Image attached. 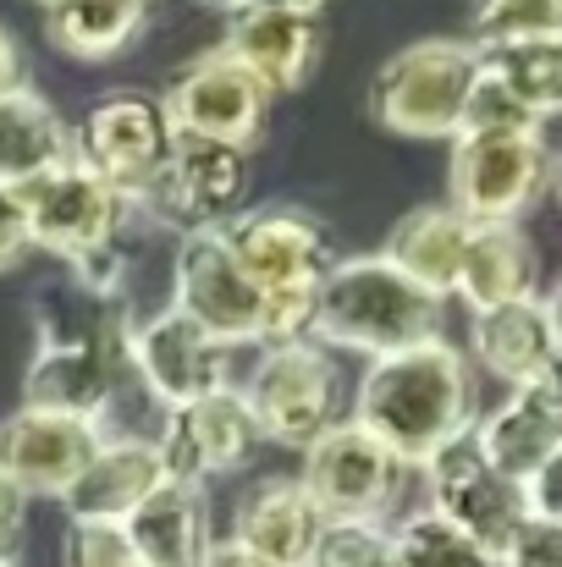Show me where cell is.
<instances>
[{"label":"cell","mask_w":562,"mask_h":567,"mask_svg":"<svg viewBox=\"0 0 562 567\" xmlns=\"http://www.w3.org/2000/svg\"><path fill=\"white\" fill-rule=\"evenodd\" d=\"M524 502H530V513L535 518H552V524H562V446L524 480Z\"/></svg>","instance_id":"36"},{"label":"cell","mask_w":562,"mask_h":567,"mask_svg":"<svg viewBox=\"0 0 562 567\" xmlns=\"http://www.w3.org/2000/svg\"><path fill=\"white\" fill-rule=\"evenodd\" d=\"M480 78V50L469 39H419L380 61L370 78V122L397 138H458L469 89Z\"/></svg>","instance_id":"5"},{"label":"cell","mask_w":562,"mask_h":567,"mask_svg":"<svg viewBox=\"0 0 562 567\" xmlns=\"http://www.w3.org/2000/svg\"><path fill=\"white\" fill-rule=\"evenodd\" d=\"M22 529H28V496L11 480H0V563H17Z\"/></svg>","instance_id":"37"},{"label":"cell","mask_w":562,"mask_h":567,"mask_svg":"<svg viewBox=\"0 0 562 567\" xmlns=\"http://www.w3.org/2000/svg\"><path fill=\"white\" fill-rule=\"evenodd\" d=\"M133 557L144 567H204L215 529H210V507H204V485H177L166 480L127 524H122Z\"/></svg>","instance_id":"24"},{"label":"cell","mask_w":562,"mask_h":567,"mask_svg":"<svg viewBox=\"0 0 562 567\" xmlns=\"http://www.w3.org/2000/svg\"><path fill=\"white\" fill-rule=\"evenodd\" d=\"M474 446L486 452L491 468H502L508 480H530L552 452L562 446V359L535 380L513 385L502 408H491L474 424Z\"/></svg>","instance_id":"18"},{"label":"cell","mask_w":562,"mask_h":567,"mask_svg":"<svg viewBox=\"0 0 562 567\" xmlns=\"http://www.w3.org/2000/svg\"><path fill=\"white\" fill-rule=\"evenodd\" d=\"M172 144H177V133L166 122V105L139 89H116V94L94 100L83 111V122L72 127V155L133 204L150 198L155 177L166 172Z\"/></svg>","instance_id":"8"},{"label":"cell","mask_w":562,"mask_h":567,"mask_svg":"<svg viewBox=\"0 0 562 567\" xmlns=\"http://www.w3.org/2000/svg\"><path fill=\"white\" fill-rule=\"evenodd\" d=\"M166 480L177 485H204L210 474H232L254 457L259 446V424L248 413V396L237 385H221L187 408L166 413V430L155 435Z\"/></svg>","instance_id":"14"},{"label":"cell","mask_w":562,"mask_h":567,"mask_svg":"<svg viewBox=\"0 0 562 567\" xmlns=\"http://www.w3.org/2000/svg\"><path fill=\"white\" fill-rule=\"evenodd\" d=\"M558 198H562V166H558Z\"/></svg>","instance_id":"42"},{"label":"cell","mask_w":562,"mask_h":567,"mask_svg":"<svg viewBox=\"0 0 562 567\" xmlns=\"http://www.w3.org/2000/svg\"><path fill=\"white\" fill-rule=\"evenodd\" d=\"M221 231H226L232 259L243 265V276L259 292L265 348L304 342L315 331L320 287H326L331 265L343 259L331 226L298 204H259V209H237Z\"/></svg>","instance_id":"3"},{"label":"cell","mask_w":562,"mask_h":567,"mask_svg":"<svg viewBox=\"0 0 562 567\" xmlns=\"http://www.w3.org/2000/svg\"><path fill=\"white\" fill-rule=\"evenodd\" d=\"M558 166L546 133H458L447 161V204L469 220H519L552 188Z\"/></svg>","instance_id":"7"},{"label":"cell","mask_w":562,"mask_h":567,"mask_svg":"<svg viewBox=\"0 0 562 567\" xmlns=\"http://www.w3.org/2000/svg\"><path fill=\"white\" fill-rule=\"evenodd\" d=\"M204 567H270V563H259L254 551H243L237 540H215L210 546V557H204Z\"/></svg>","instance_id":"39"},{"label":"cell","mask_w":562,"mask_h":567,"mask_svg":"<svg viewBox=\"0 0 562 567\" xmlns=\"http://www.w3.org/2000/svg\"><path fill=\"white\" fill-rule=\"evenodd\" d=\"M150 22V0H50L44 39L72 61H105L127 50Z\"/></svg>","instance_id":"27"},{"label":"cell","mask_w":562,"mask_h":567,"mask_svg":"<svg viewBox=\"0 0 562 567\" xmlns=\"http://www.w3.org/2000/svg\"><path fill=\"white\" fill-rule=\"evenodd\" d=\"M39 6H50V0H39Z\"/></svg>","instance_id":"44"},{"label":"cell","mask_w":562,"mask_h":567,"mask_svg":"<svg viewBox=\"0 0 562 567\" xmlns=\"http://www.w3.org/2000/svg\"><path fill=\"white\" fill-rule=\"evenodd\" d=\"M497 567H562V524L530 513L497 551Z\"/></svg>","instance_id":"34"},{"label":"cell","mask_w":562,"mask_h":567,"mask_svg":"<svg viewBox=\"0 0 562 567\" xmlns=\"http://www.w3.org/2000/svg\"><path fill=\"white\" fill-rule=\"evenodd\" d=\"M320 535H326V518L298 485V474H270L237 496L226 540H237L243 551H254L270 567H304Z\"/></svg>","instance_id":"21"},{"label":"cell","mask_w":562,"mask_h":567,"mask_svg":"<svg viewBox=\"0 0 562 567\" xmlns=\"http://www.w3.org/2000/svg\"><path fill=\"white\" fill-rule=\"evenodd\" d=\"M172 309L187 315V320H193L210 342H221L226 353H232V348H248V342H265L259 292H254V281L243 276V265L232 259L221 226L183 231V243H177V254H172Z\"/></svg>","instance_id":"11"},{"label":"cell","mask_w":562,"mask_h":567,"mask_svg":"<svg viewBox=\"0 0 562 567\" xmlns=\"http://www.w3.org/2000/svg\"><path fill=\"white\" fill-rule=\"evenodd\" d=\"M562 39V0H469V44H524Z\"/></svg>","instance_id":"30"},{"label":"cell","mask_w":562,"mask_h":567,"mask_svg":"<svg viewBox=\"0 0 562 567\" xmlns=\"http://www.w3.org/2000/svg\"><path fill=\"white\" fill-rule=\"evenodd\" d=\"M386 540H391V567H497L486 546H474L430 507L408 513L397 529H386Z\"/></svg>","instance_id":"29"},{"label":"cell","mask_w":562,"mask_h":567,"mask_svg":"<svg viewBox=\"0 0 562 567\" xmlns=\"http://www.w3.org/2000/svg\"><path fill=\"white\" fill-rule=\"evenodd\" d=\"M304 567H391V540L380 524H326Z\"/></svg>","instance_id":"31"},{"label":"cell","mask_w":562,"mask_h":567,"mask_svg":"<svg viewBox=\"0 0 562 567\" xmlns=\"http://www.w3.org/2000/svg\"><path fill=\"white\" fill-rule=\"evenodd\" d=\"M354 424L370 430L402 468H425L441 446L474 430V375L463 348L436 337L370 359L354 396Z\"/></svg>","instance_id":"1"},{"label":"cell","mask_w":562,"mask_h":567,"mask_svg":"<svg viewBox=\"0 0 562 567\" xmlns=\"http://www.w3.org/2000/svg\"><path fill=\"white\" fill-rule=\"evenodd\" d=\"M105 424L72 419V413H44V408H17L0 419V480H11L28 502L33 496H67V485L89 468L100 452Z\"/></svg>","instance_id":"15"},{"label":"cell","mask_w":562,"mask_h":567,"mask_svg":"<svg viewBox=\"0 0 562 567\" xmlns=\"http://www.w3.org/2000/svg\"><path fill=\"white\" fill-rule=\"evenodd\" d=\"M541 309H546V320H552V337H558V353H562V281L541 298Z\"/></svg>","instance_id":"40"},{"label":"cell","mask_w":562,"mask_h":567,"mask_svg":"<svg viewBox=\"0 0 562 567\" xmlns=\"http://www.w3.org/2000/svg\"><path fill=\"white\" fill-rule=\"evenodd\" d=\"M463 243H469V220L452 209V204H419L408 209L391 237H386V259L425 292L436 298H452L458 287V265H463Z\"/></svg>","instance_id":"26"},{"label":"cell","mask_w":562,"mask_h":567,"mask_svg":"<svg viewBox=\"0 0 562 567\" xmlns=\"http://www.w3.org/2000/svg\"><path fill=\"white\" fill-rule=\"evenodd\" d=\"M226 348L210 342L187 315L177 309H161L155 320L144 326H127V370L150 385V396L172 413V408H187L221 385H232V370H226Z\"/></svg>","instance_id":"16"},{"label":"cell","mask_w":562,"mask_h":567,"mask_svg":"<svg viewBox=\"0 0 562 567\" xmlns=\"http://www.w3.org/2000/svg\"><path fill=\"white\" fill-rule=\"evenodd\" d=\"M248 396V413L259 424V441L293 446L304 452L309 441H320L337 413H343V370L337 353L320 348L315 337L304 342H276L259 353L254 375L237 385Z\"/></svg>","instance_id":"6"},{"label":"cell","mask_w":562,"mask_h":567,"mask_svg":"<svg viewBox=\"0 0 562 567\" xmlns=\"http://www.w3.org/2000/svg\"><path fill=\"white\" fill-rule=\"evenodd\" d=\"M122 370H127V320L116 298L72 287L44 298V309H33V359L22 375V408L105 424Z\"/></svg>","instance_id":"2"},{"label":"cell","mask_w":562,"mask_h":567,"mask_svg":"<svg viewBox=\"0 0 562 567\" xmlns=\"http://www.w3.org/2000/svg\"><path fill=\"white\" fill-rule=\"evenodd\" d=\"M221 50L232 61H243L270 94H293L315 78L320 55H326V28L315 11H265L248 6L226 22Z\"/></svg>","instance_id":"20"},{"label":"cell","mask_w":562,"mask_h":567,"mask_svg":"<svg viewBox=\"0 0 562 567\" xmlns=\"http://www.w3.org/2000/svg\"><path fill=\"white\" fill-rule=\"evenodd\" d=\"M535 287H541V259H535V243H530V231L519 220L469 226L458 287H452V298H463L469 315L513 303V298H541Z\"/></svg>","instance_id":"22"},{"label":"cell","mask_w":562,"mask_h":567,"mask_svg":"<svg viewBox=\"0 0 562 567\" xmlns=\"http://www.w3.org/2000/svg\"><path fill=\"white\" fill-rule=\"evenodd\" d=\"M480 72L502 83L541 127L562 116V39H524V44H491L480 50Z\"/></svg>","instance_id":"28"},{"label":"cell","mask_w":562,"mask_h":567,"mask_svg":"<svg viewBox=\"0 0 562 567\" xmlns=\"http://www.w3.org/2000/svg\"><path fill=\"white\" fill-rule=\"evenodd\" d=\"M22 204H28L33 254H61L67 265L116 248V237L127 226V209H133V198H122L78 155L67 166L44 172L33 188H22Z\"/></svg>","instance_id":"12"},{"label":"cell","mask_w":562,"mask_h":567,"mask_svg":"<svg viewBox=\"0 0 562 567\" xmlns=\"http://www.w3.org/2000/svg\"><path fill=\"white\" fill-rule=\"evenodd\" d=\"M458 133H541V122H535L502 83H491V78L480 72L474 89H469V105H463Z\"/></svg>","instance_id":"32"},{"label":"cell","mask_w":562,"mask_h":567,"mask_svg":"<svg viewBox=\"0 0 562 567\" xmlns=\"http://www.w3.org/2000/svg\"><path fill=\"white\" fill-rule=\"evenodd\" d=\"M17 89H28V55H22L17 33L0 22V94H17Z\"/></svg>","instance_id":"38"},{"label":"cell","mask_w":562,"mask_h":567,"mask_svg":"<svg viewBox=\"0 0 562 567\" xmlns=\"http://www.w3.org/2000/svg\"><path fill=\"white\" fill-rule=\"evenodd\" d=\"M28 254H33V237H28V204H22V193L0 188V276L17 270Z\"/></svg>","instance_id":"35"},{"label":"cell","mask_w":562,"mask_h":567,"mask_svg":"<svg viewBox=\"0 0 562 567\" xmlns=\"http://www.w3.org/2000/svg\"><path fill=\"white\" fill-rule=\"evenodd\" d=\"M0 567H17V563H0Z\"/></svg>","instance_id":"43"},{"label":"cell","mask_w":562,"mask_h":567,"mask_svg":"<svg viewBox=\"0 0 562 567\" xmlns=\"http://www.w3.org/2000/svg\"><path fill=\"white\" fill-rule=\"evenodd\" d=\"M198 6H210V11H226V17H237V11H248V0H198Z\"/></svg>","instance_id":"41"},{"label":"cell","mask_w":562,"mask_h":567,"mask_svg":"<svg viewBox=\"0 0 562 567\" xmlns=\"http://www.w3.org/2000/svg\"><path fill=\"white\" fill-rule=\"evenodd\" d=\"M61 567H144V563L133 557L122 529H111V524H67Z\"/></svg>","instance_id":"33"},{"label":"cell","mask_w":562,"mask_h":567,"mask_svg":"<svg viewBox=\"0 0 562 567\" xmlns=\"http://www.w3.org/2000/svg\"><path fill=\"white\" fill-rule=\"evenodd\" d=\"M243 193H248V150L177 138L144 204L183 231H210L243 209Z\"/></svg>","instance_id":"17"},{"label":"cell","mask_w":562,"mask_h":567,"mask_svg":"<svg viewBox=\"0 0 562 567\" xmlns=\"http://www.w3.org/2000/svg\"><path fill=\"white\" fill-rule=\"evenodd\" d=\"M447 326V298L413 287L386 254H343L315 303V342L386 359L436 342Z\"/></svg>","instance_id":"4"},{"label":"cell","mask_w":562,"mask_h":567,"mask_svg":"<svg viewBox=\"0 0 562 567\" xmlns=\"http://www.w3.org/2000/svg\"><path fill=\"white\" fill-rule=\"evenodd\" d=\"M402 463L359 430L354 419H337L320 441L304 446V474L298 485L320 507L326 524H380L402 491Z\"/></svg>","instance_id":"9"},{"label":"cell","mask_w":562,"mask_h":567,"mask_svg":"<svg viewBox=\"0 0 562 567\" xmlns=\"http://www.w3.org/2000/svg\"><path fill=\"white\" fill-rule=\"evenodd\" d=\"M419 474H425V485H430V513H441L452 529H463V535H469L474 546H486L491 557H497V551L508 546V535L530 518L524 485L486 463V452L474 446V430L458 435L452 446H441Z\"/></svg>","instance_id":"13"},{"label":"cell","mask_w":562,"mask_h":567,"mask_svg":"<svg viewBox=\"0 0 562 567\" xmlns=\"http://www.w3.org/2000/svg\"><path fill=\"white\" fill-rule=\"evenodd\" d=\"M166 485V463L155 435H122V441H100V452L89 457V468L67 485L61 507L72 524H111L122 529L155 491Z\"/></svg>","instance_id":"19"},{"label":"cell","mask_w":562,"mask_h":567,"mask_svg":"<svg viewBox=\"0 0 562 567\" xmlns=\"http://www.w3.org/2000/svg\"><path fill=\"white\" fill-rule=\"evenodd\" d=\"M469 353L502 385H524V380H535L562 359L541 298H513V303L469 315Z\"/></svg>","instance_id":"23"},{"label":"cell","mask_w":562,"mask_h":567,"mask_svg":"<svg viewBox=\"0 0 562 567\" xmlns=\"http://www.w3.org/2000/svg\"><path fill=\"white\" fill-rule=\"evenodd\" d=\"M67 161H72V127L61 122V111L33 89L0 94V188H33L44 172Z\"/></svg>","instance_id":"25"},{"label":"cell","mask_w":562,"mask_h":567,"mask_svg":"<svg viewBox=\"0 0 562 567\" xmlns=\"http://www.w3.org/2000/svg\"><path fill=\"white\" fill-rule=\"evenodd\" d=\"M270 89L232 61L221 44L193 55L183 72L172 78V89L161 94L166 122L177 138H204V144H232V150H254L270 116Z\"/></svg>","instance_id":"10"}]
</instances>
